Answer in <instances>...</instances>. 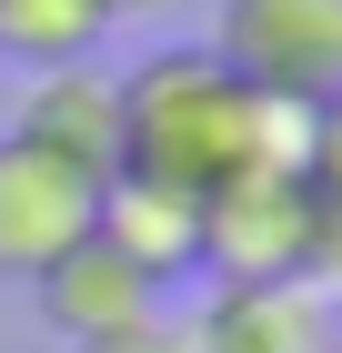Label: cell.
<instances>
[{
  "label": "cell",
  "instance_id": "obj_1",
  "mask_svg": "<svg viewBox=\"0 0 342 353\" xmlns=\"http://www.w3.org/2000/svg\"><path fill=\"white\" fill-rule=\"evenodd\" d=\"M111 91H121V162L111 172H131V182L202 202L232 172H302V121L312 111L232 81V61L211 41H161L131 71H111Z\"/></svg>",
  "mask_w": 342,
  "mask_h": 353
},
{
  "label": "cell",
  "instance_id": "obj_2",
  "mask_svg": "<svg viewBox=\"0 0 342 353\" xmlns=\"http://www.w3.org/2000/svg\"><path fill=\"white\" fill-rule=\"evenodd\" d=\"M211 51L232 61V81H252L262 101L312 111L342 91V0H222Z\"/></svg>",
  "mask_w": 342,
  "mask_h": 353
},
{
  "label": "cell",
  "instance_id": "obj_3",
  "mask_svg": "<svg viewBox=\"0 0 342 353\" xmlns=\"http://www.w3.org/2000/svg\"><path fill=\"white\" fill-rule=\"evenodd\" d=\"M101 222V172L61 162V152H30V141L0 132V283H41L61 272Z\"/></svg>",
  "mask_w": 342,
  "mask_h": 353
},
{
  "label": "cell",
  "instance_id": "obj_4",
  "mask_svg": "<svg viewBox=\"0 0 342 353\" xmlns=\"http://www.w3.org/2000/svg\"><path fill=\"white\" fill-rule=\"evenodd\" d=\"M41 293V313H51V333L71 353H121V343H141V333L171 313V293H151L121 252H101V243H81L61 272H41L30 283Z\"/></svg>",
  "mask_w": 342,
  "mask_h": 353
},
{
  "label": "cell",
  "instance_id": "obj_5",
  "mask_svg": "<svg viewBox=\"0 0 342 353\" xmlns=\"http://www.w3.org/2000/svg\"><path fill=\"white\" fill-rule=\"evenodd\" d=\"M182 333L191 353H332L342 313L322 283H211V313Z\"/></svg>",
  "mask_w": 342,
  "mask_h": 353
},
{
  "label": "cell",
  "instance_id": "obj_6",
  "mask_svg": "<svg viewBox=\"0 0 342 353\" xmlns=\"http://www.w3.org/2000/svg\"><path fill=\"white\" fill-rule=\"evenodd\" d=\"M10 141H30V152H61V162L101 172L121 162V91H111L101 61H71V71H30L21 101H10Z\"/></svg>",
  "mask_w": 342,
  "mask_h": 353
},
{
  "label": "cell",
  "instance_id": "obj_7",
  "mask_svg": "<svg viewBox=\"0 0 342 353\" xmlns=\"http://www.w3.org/2000/svg\"><path fill=\"white\" fill-rule=\"evenodd\" d=\"M91 243L121 252L151 293H182V283H202V202H182V192H161V182H131V172H111V182H101V222H91Z\"/></svg>",
  "mask_w": 342,
  "mask_h": 353
},
{
  "label": "cell",
  "instance_id": "obj_8",
  "mask_svg": "<svg viewBox=\"0 0 342 353\" xmlns=\"http://www.w3.org/2000/svg\"><path fill=\"white\" fill-rule=\"evenodd\" d=\"M101 41H111L101 0H0V61H21V71L101 61Z\"/></svg>",
  "mask_w": 342,
  "mask_h": 353
},
{
  "label": "cell",
  "instance_id": "obj_9",
  "mask_svg": "<svg viewBox=\"0 0 342 353\" xmlns=\"http://www.w3.org/2000/svg\"><path fill=\"white\" fill-rule=\"evenodd\" d=\"M302 192L322 202V222H342V91L312 101V121H302Z\"/></svg>",
  "mask_w": 342,
  "mask_h": 353
},
{
  "label": "cell",
  "instance_id": "obj_10",
  "mask_svg": "<svg viewBox=\"0 0 342 353\" xmlns=\"http://www.w3.org/2000/svg\"><path fill=\"white\" fill-rule=\"evenodd\" d=\"M101 10H111V30H121V21H161V10H182V0H101Z\"/></svg>",
  "mask_w": 342,
  "mask_h": 353
},
{
  "label": "cell",
  "instance_id": "obj_11",
  "mask_svg": "<svg viewBox=\"0 0 342 353\" xmlns=\"http://www.w3.org/2000/svg\"><path fill=\"white\" fill-rule=\"evenodd\" d=\"M51 353H71V343H51Z\"/></svg>",
  "mask_w": 342,
  "mask_h": 353
},
{
  "label": "cell",
  "instance_id": "obj_12",
  "mask_svg": "<svg viewBox=\"0 0 342 353\" xmlns=\"http://www.w3.org/2000/svg\"><path fill=\"white\" fill-rule=\"evenodd\" d=\"M332 353H342V343H332Z\"/></svg>",
  "mask_w": 342,
  "mask_h": 353
}]
</instances>
